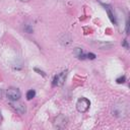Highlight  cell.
<instances>
[{
	"instance_id": "6da1fadb",
	"label": "cell",
	"mask_w": 130,
	"mask_h": 130,
	"mask_svg": "<svg viewBox=\"0 0 130 130\" xmlns=\"http://www.w3.org/2000/svg\"><path fill=\"white\" fill-rule=\"evenodd\" d=\"M112 113H113L114 116H116L118 118L125 117L128 114V106L127 105H124L122 103L115 104L112 107Z\"/></svg>"
},
{
	"instance_id": "7a4b0ae2",
	"label": "cell",
	"mask_w": 130,
	"mask_h": 130,
	"mask_svg": "<svg viewBox=\"0 0 130 130\" xmlns=\"http://www.w3.org/2000/svg\"><path fill=\"white\" fill-rule=\"evenodd\" d=\"M90 107V102L86 98H80L76 102V109L79 113H85Z\"/></svg>"
},
{
	"instance_id": "3957f363",
	"label": "cell",
	"mask_w": 130,
	"mask_h": 130,
	"mask_svg": "<svg viewBox=\"0 0 130 130\" xmlns=\"http://www.w3.org/2000/svg\"><path fill=\"white\" fill-rule=\"evenodd\" d=\"M21 93L19 91L18 88L16 87H9L7 90H6V96L8 100H10L11 102L13 101H18L19 98H20Z\"/></svg>"
},
{
	"instance_id": "277c9868",
	"label": "cell",
	"mask_w": 130,
	"mask_h": 130,
	"mask_svg": "<svg viewBox=\"0 0 130 130\" xmlns=\"http://www.w3.org/2000/svg\"><path fill=\"white\" fill-rule=\"evenodd\" d=\"M66 77H67V70L65 71H62L61 73L55 75L54 79H53V85L55 86H61L64 84L65 80H66Z\"/></svg>"
},
{
	"instance_id": "5b68a950",
	"label": "cell",
	"mask_w": 130,
	"mask_h": 130,
	"mask_svg": "<svg viewBox=\"0 0 130 130\" xmlns=\"http://www.w3.org/2000/svg\"><path fill=\"white\" fill-rule=\"evenodd\" d=\"M11 106H12V108H13L17 113H19V114H24V113L26 112L25 106H24L22 103H20V102L13 101V102H11Z\"/></svg>"
},
{
	"instance_id": "8992f818",
	"label": "cell",
	"mask_w": 130,
	"mask_h": 130,
	"mask_svg": "<svg viewBox=\"0 0 130 130\" xmlns=\"http://www.w3.org/2000/svg\"><path fill=\"white\" fill-rule=\"evenodd\" d=\"M66 122H67V119L65 116L63 115H59L56 119H55V126L57 128H62L66 125Z\"/></svg>"
},
{
	"instance_id": "52a82bcc",
	"label": "cell",
	"mask_w": 130,
	"mask_h": 130,
	"mask_svg": "<svg viewBox=\"0 0 130 130\" xmlns=\"http://www.w3.org/2000/svg\"><path fill=\"white\" fill-rule=\"evenodd\" d=\"M73 53H74V55H75L76 57H78L79 59H84L85 56H86V55H84V54L82 53V50H81L80 48H75Z\"/></svg>"
},
{
	"instance_id": "ba28073f",
	"label": "cell",
	"mask_w": 130,
	"mask_h": 130,
	"mask_svg": "<svg viewBox=\"0 0 130 130\" xmlns=\"http://www.w3.org/2000/svg\"><path fill=\"white\" fill-rule=\"evenodd\" d=\"M106 10H107V12H108V15H109V18L111 19V21L113 22V23H117V21H116V18H115V15L113 14V12L111 11V9H110V7H106Z\"/></svg>"
},
{
	"instance_id": "9c48e42d",
	"label": "cell",
	"mask_w": 130,
	"mask_h": 130,
	"mask_svg": "<svg viewBox=\"0 0 130 130\" xmlns=\"http://www.w3.org/2000/svg\"><path fill=\"white\" fill-rule=\"evenodd\" d=\"M35 95H36V91H35L34 89H29V90L26 92V99H27L28 101H30L31 99H34Z\"/></svg>"
},
{
	"instance_id": "30bf717a",
	"label": "cell",
	"mask_w": 130,
	"mask_h": 130,
	"mask_svg": "<svg viewBox=\"0 0 130 130\" xmlns=\"http://www.w3.org/2000/svg\"><path fill=\"white\" fill-rule=\"evenodd\" d=\"M125 80H126L125 76H121V77L117 78V82H118V83H124V82H125Z\"/></svg>"
},
{
	"instance_id": "8fae6325",
	"label": "cell",
	"mask_w": 130,
	"mask_h": 130,
	"mask_svg": "<svg viewBox=\"0 0 130 130\" xmlns=\"http://www.w3.org/2000/svg\"><path fill=\"white\" fill-rule=\"evenodd\" d=\"M86 56H87V58H88V59H94V58H95V55H94V54H92V53H88Z\"/></svg>"
},
{
	"instance_id": "7c38bea8",
	"label": "cell",
	"mask_w": 130,
	"mask_h": 130,
	"mask_svg": "<svg viewBox=\"0 0 130 130\" xmlns=\"http://www.w3.org/2000/svg\"><path fill=\"white\" fill-rule=\"evenodd\" d=\"M126 34H129V23H128V20L126 22Z\"/></svg>"
},
{
	"instance_id": "4fadbf2b",
	"label": "cell",
	"mask_w": 130,
	"mask_h": 130,
	"mask_svg": "<svg viewBox=\"0 0 130 130\" xmlns=\"http://www.w3.org/2000/svg\"><path fill=\"white\" fill-rule=\"evenodd\" d=\"M123 45H124V46H125L126 48H128V45H127V41H126V40L124 41V44H123Z\"/></svg>"
},
{
	"instance_id": "5bb4252c",
	"label": "cell",
	"mask_w": 130,
	"mask_h": 130,
	"mask_svg": "<svg viewBox=\"0 0 130 130\" xmlns=\"http://www.w3.org/2000/svg\"><path fill=\"white\" fill-rule=\"evenodd\" d=\"M20 1H22V2H27V1H29V0H20Z\"/></svg>"
}]
</instances>
